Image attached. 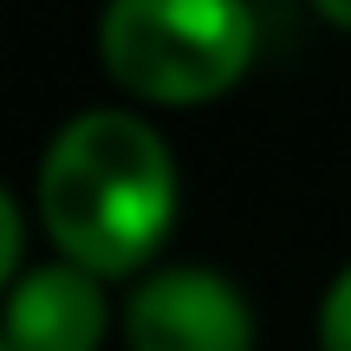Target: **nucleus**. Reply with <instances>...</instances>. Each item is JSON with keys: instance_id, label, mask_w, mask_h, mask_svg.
<instances>
[{"instance_id": "423d86ee", "label": "nucleus", "mask_w": 351, "mask_h": 351, "mask_svg": "<svg viewBox=\"0 0 351 351\" xmlns=\"http://www.w3.org/2000/svg\"><path fill=\"white\" fill-rule=\"evenodd\" d=\"M319 351H351V267L319 300Z\"/></svg>"}, {"instance_id": "20e7f679", "label": "nucleus", "mask_w": 351, "mask_h": 351, "mask_svg": "<svg viewBox=\"0 0 351 351\" xmlns=\"http://www.w3.org/2000/svg\"><path fill=\"white\" fill-rule=\"evenodd\" d=\"M111 332V300L104 280L72 261H39L7 287V319H0V351H98Z\"/></svg>"}, {"instance_id": "39448f33", "label": "nucleus", "mask_w": 351, "mask_h": 351, "mask_svg": "<svg viewBox=\"0 0 351 351\" xmlns=\"http://www.w3.org/2000/svg\"><path fill=\"white\" fill-rule=\"evenodd\" d=\"M26 274V202L13 189H0V280H20Z\"/></svg>"}, {"instance_id": "f257e3e1", "label": "nucleus", "mask_w": 351, "mask_h": 351, "mask_svg": "<svg viewBox=\"0 0 351 351\" xmlns=\"http://www.w3.org/2000/svg\"><path fill=\"white\" fill-rule=\"evenodd\" d=\"M176 156L137 111H78L33 169V215L52 254L98 280H130L176 228Z\"/></svg>"}, {"instance_id": "7ed1b4c3", "label": "nucleus", "mask_w": 351, "mask_h": 351, "mask_svg": "<svg viewBox=\"0 0 351 351\" xmlns=\"http://www.w3.org/2000/svg\"><path fill=\"white\" fill-rule=\"evenodd\" d=\"M130 351H254V306L215 267H156L124 300Z\"/></svg>"}, {"instance_id": "f03ea898", "label": "nucleus", "mask_w": 351, "mask_h": 351, "mask_svg": "<svg viewBox=\"0 0 351 351\" xmlns=\"http://www.w3.org/2000/svg\"><path fill=\"white\" fill-rule=\"evenodd\" d=\"M261 20L247 0H104L98 65L117 91L156 111L215 104L247 78Z\"/></svg>"}, {"instance_id": "0eeeda50", "label": "nucleus", "mask_w": 351, "mask_h": 351, "mask_svg": "<svg viewBox=\"0 0 351 351\" xmlns=\"http://www.w3.org/2000/svg\"><path fill=\"white\" fill-rule=\"evenodd\" d=\"M313 13L326 26H339V33H351V0H313Z\"/></svg>"}]
</instances>
